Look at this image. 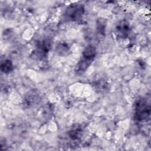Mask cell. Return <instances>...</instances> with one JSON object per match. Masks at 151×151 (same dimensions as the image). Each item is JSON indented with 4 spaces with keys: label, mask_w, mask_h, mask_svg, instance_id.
Instances as JSON below:
<instances>
[{
    "label": "cell",
    "mask_w": 151,
    "mask_h": 151,
    "mask_svg": "<svg viewBox=\"0 0 151 151\" xmlns=\"http://www.w3.org/2000/svg\"><path fill=\"white\" fill-rule=\"evenodd\" d=\"M56 51L60 55H64L67 52H68V47L65 43H60L56 46Z\"/></svg>",
    "instance_id": "12"
},
{
    "label": "cell",
    "mask_w": 151,
    "mask_h": 151,
    "mask_svg": "<svg viewBox=\"0 0 151 151\" xmlns=\"http://www.w3.org/2000/svg\"><path fill=\"white\" fill-rule=\"evenodd\" d=\"M134 118L137 121H143L148 118L150 113V104L144 98L137 100L135 103Z\"/></svg>",
    "instance_id": "1"
},
{
    "label": "cell",
    "mask_w": 151,
    "mask_h": 151,
    "mask_svg": "<svg viewBox=\"0 0 151 151\" xmlns=\"http://www.w3.org/2000/svg\"><path fill=\"white\" fill-rule=\"evenodd\" d=\"M38 96L37 94L35 93L34 92L29 93L27 94L24 99V103L23 104L24 107L27 108H29L31 106H32L34 104H35L38 100Z\"/></svg>",
    "instance_id": "7"
},
{
    "label": "cell",
    "mask_w": 151,
    "mask_h": 151,
    "mask_svg": "<svg viewBox=\"0 0 151 151\" xmlns=\"http://www.w3.org/2000/svg\"><path fill=\"white\" fill-rule=\"evenodd\" d=\"M96 55V48L93 45H88L84 49L82 57L84 58L94 60Z\"/></svg>",
    "instance_id": "6"
},
{
    "label": "cell",
    "mask_w": 151,
    "mask_h": 151,
    "mask_svg": "<svg viewBox=\"0 0 151 151\" xmlns=\"http://www.w3.org/2000/svg\"><path fill=\"white\" fill-rule=\"evenodd\" d=\"M82 134V129L80 126H75L68 132V136L72 140L78 139Z\"/></svg>",
    "instance_id": "11"
},
{
    "label": "cell",
    "mask_w": 151,
    "mask_h": 151,
    "mask_svg": "<svg viewBox=\"0 0 151 151\" xmlns=\"http://www.w3.org/2000/svg\"><path fill=\"white\" fill-rule=\"evenodd\" d=\"M130 31L129 24L127 21H122L120 22L116 27V35L119 38H127Z\"/></svg>",
    "instance_id": "4"
},
{
    "label": "cell",
    "mask_w": 151,
    "mask_h": 151,
    "mask_svg": "<svg viewBox=\"0 0 151 151\" xmlns=\"http://www.w3.org/2000/svg\"><path fill=\"white\" fill-rule=\"evenodd\" d=\"M51 47V41L49 39H44L37 42L36 48L31 55L35 59L42 60L47 57L48 52Z\"/></svg>",
    "instance_id": "3"
},
{
    "label": "cell",
    "mask_w": 151,
    "mask_h": 151,
    "mask_svg": "<svg viewBox=\"0 0 151 151\" xmlns=\"http://www.w3.org/2000/svg\"><path fill=\"white\" fill-rule=\"evenodd\" d=\"M96 91L99 93H104L108 90L109 84L104 80H99L94 84Z\"/></svg>",
    "instance_id": "9"
},
{
    "label": "cell",
    "mask_w": 151,
    "mask_h": 151,
    "mask_svg": "<svg viewBox=\"0 0 151 151\" xmlns=\"http://www.w3.org/2000/svg\"><path fill=\"white\" fill-rule=\"evenodd\" d=\"M93 60H88L82 57L75 67V73L77 75L83 74L90 65Z\"/></svg>",
    "instance_id": "5"
},
{
    "label": "cell",
    "mask_w": 151,
    "mask_h": 151,
    "mask_svg": "<svg viewBox=\"0 0 151 151\" xmlns=\"http://www.w3.org/2000/svg\"><path fill=\"white\" fill-rule=\"evenodd\" d=\"M84 13V7L82 4H74L70 5L64 13V19L66 21H77Z\"/></svg>",
    "instance_id": "2"
},
{
    "label": "cell",
    "mask_w": 151,
    "mask_h": 151,
    "mask_svg": "<svg viewBox=\"0 0 151 151\" xmlns=\"http://www.w3.org/2000/svg\"><path fill=\"white\" fill-rule=\"evenodd\" d=\"M13 70V64L9 59L4 60L1 62V70L4 73H9Z\"/></svg>",
    "instance_id": "10"
},
{
    "label": "cell",
    "mask_w": 151,
    "mask_h": 151,
    "mask_svg": "<svg viewBox=\"0 0 151 151\" xmlns=\"http://www.w3.org/2000/svg\"><path fill=\"white\" fill-rule=\"evenodd\" d=\"M106 19L104 18H99L96 22V30L99 35L104 36L105 35Z\"/></svg>",
    "instance_id": "8"
}]
</instances>
